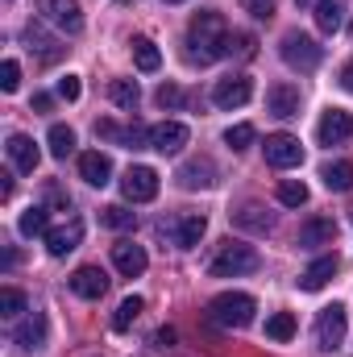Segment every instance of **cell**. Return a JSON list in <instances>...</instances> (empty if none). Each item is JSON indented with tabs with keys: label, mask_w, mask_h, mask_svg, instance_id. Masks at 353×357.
<instances>
[{
	"label": "cell",
	"mask_w": 353,
	"mask_h": 357,
	"mask_svg": "<svg viewBox=\"0 0 353 357\" xmlns=\"http://www.w3.org/2000/svg\"><path fill=\"white\" fill-rule=\"evenodd\" d=\"M33 108H38V112H50V108H54V100H50L46 91H38V96H33Z\"/></svg>",
	"instance_id": "b9f144b4"
},
{
	"label": "cell",
	"mask_w": 353,
	"mask_h": 357,
	"mask_svg": "<svg viewBox=\"0 0 353 357\" xmlns=\"http://www.w3.org/2000/svg\"><path fill=\"white\" fill-rule=\"evenodd\" d=\"M100 225H108V229H133L137 212H129L125 204H108V208H100Z\"/></svg>",
	"instance_id": "4dcf8cb0"
},
{
	"label": "cell",
	"mask_w": 353,
	"mask_h": 357,
	"mask_svg": "<svg viewBox=\"0 0 353 357\" xmlns=\"http://www.w3.org/2000/svg\"><path fill=\"white\" fill-rule=\"evenodd\" d=\"M80 178L91 183V187H104V183L112 178V158H108V154H100V150L80 154Z\"/></svg>",
	"instance_id": "ffe728a7"
},
{
	"label": "cell",
	"mask_w": 353,
	"mask_h": 357,
	"mask_svg": "<svg viewBox=\"0 0 353 357\" xmlns=\"http://www.w3.org/2000/svg\"><path fill=\"white\" fill-rule=\"evenodd\" d=\"M17 88H21V67L13 59H4L0 63V91H17Z\"/></svg>",
	"instance_id": "8d00e7d4"
},
{
	"label": "cell",
	"mask_w": 353,
	"mask_h": 357,
	"mask_svg": "<svg viewBox=\"0 0 353 357\" xmlns=\"http://www.w3.org/2000/svg\"><path fill=\"white\" fill-rule=\"evenodd\" d=\"M187 46H191L187 59L200 63V67H208L220 54H229V25H225V17L220 13H195L191 25H187Z\"/></svg>",
	"instance_id": "6da1fadb"
},
{
	"label": "cell",
	"mask_w": 353,
	"mask_h": 357,
	"mask_svg": "<svg viewBox=\"0 0 353 357\" xmlns=\"http://www.w3.org/2000/svg\"><path fill=\"white\" fill-rule=\"evenodd\" d=\"M167 4H183V0H167Z\"/></svg>",
	"instance_id": "f6af8a7d"
},
{
	"label": "cell",
	"mask_w": 353,
	"mask_h": 357,
	"mask_svg": "<svg viewBox=\"0 0 353 357\" xmlns=\"http://www.w3.org/2000/svg\"><path fill=\"white\" fill-rule=\"evenodd\" d=\"M80 241H84V220H80V216H71L67 225H59V229H50V233H46V254H50V258H67Z\"/></svg>",
	"instance_id": "8fae6325"
},
{
	"label": "cell",
	"mask_w": 353,
	"mask_h": 357,
	"mask_svg": "<svg viewBox=\"0 0 353 357\" xmlns=\"http://www.w3.org/2000/svg\"><path fill=\"white\" fill-rule=\"evenodd\" d=\"M21 312H25V295H21L17 287H4V291H0V316L13 320V316H21Z\"/></svg>",
	"instance_id": "e575fe53"
},
{
	"label": "cell",
	"mask_w": 353,
	"mask_h": 357,
	"mask_svg": "<svg viewBox=\"0 0 353 357\" xmlns=\"http://www.w3.org/2000/svg\"><path fill=\"white\" fill-rule=\"evenodd\" d=\"M80 79H75V75H63V79H59V96H63V100H67V104H71V100H80Z\"/></svg>",
	"instance_id": "ab89813d"
},
{
	"label": "cell",
	"mask_w": 353,
	"mask_h": 357,
	"mask_svg": "<svg viewBox=\"0 0 353 357\" xmlns=\"http://www.w3.org/2000/svg\"><path fill=\"white\" fill-rule=\"evenodd\" d=\"M233 225L237 229H246V233H270V216H266V208H258V204H241L237 212H233Z\"/></svg>",
	"instance_id": "603a6c76"
},
{
	"label": "cell",
	"mask_w": 353,
	"mask_h": 357,
	"mask_svg": "<svg viewBox=\"0 0 353 357\" xmlns=\"http://www.w3.org/2000/svg\"><path fill=\"white\" fill-rule=\"evenodd\" d=\"M225 146H233V150H250V146H254V125H233V129L225 133Z\"/></svg>",
	"instance_id": "d590c367"
},
{
	"label": "cell",
	"mask_w": 353,
	"mask_h": 357,
	"mask_svg": "<svg viewBox=\"0 0 353 357\" xmlns=\"http://www.w3.org/2000/svg\"><path fill=\"white\" fill-rule=\"evenodd\" d=\"M278 204H287V208H303V204H308V187H303L299 178H283V183H278Z\"/></svg>",
	"instance_id": "836d02e7"
},
{
	"label": "cell",
	"mask_w": 353,
	"mask_h": 357,
	"mask_svg": "<svg viewBox=\"0 0 353 357\" xmlns=\"http://www.w3.org/2000/svg\"><path fill=\"white\" fill-rule=\"evenodd\" d=\"M25 42H29V50H33L42 63H59V59L67 54V46L42 29V21H29V25H25Z\"/></svg>",
	"instance_id": "9a60e30c"
},
{
	"label": "cell",
	"mask_w": 353,
	"mask_h": 357,
	"mask_svg": "<svg viewBox=\"0 0 353 357\" xmlns=\"http://www.w3.org/2000/svg\"><path fill=\"white\" fill-rule=\"evenodd\" d=\"M133 63H137V71H158L163 67V54H158V46L150 42V38H133Z\"/></svg>",
	"instance_id": "484cf974"
},
{
	"label": "cell",
	"mask_w": 353,
	"mask_h": 357,
	"mask_svg": "<svg viewBox=\"0 0 353 357\" xmlns=\"http://www.w3.org/2000/svg\"><path fill=\"white\" fill-rule=\"evenodd\" d=\"M71 291H75L80 299H100V295L108 291V274L100 266H80L71 274Z\"/></svg>",
	"instance_id": "d6986e66"
},
{
	"label": "cell",
	"mask_w": 353,
	"mask_h": 357,
	"mask_svg": "<svg viewBox=\"0 0 353 357\" xmlns=\"http://www.w3.org/2000/svg\"><path fill=\"white\" fill-rule=\"evenodd\" d=\"M266 337H270V341H291V337H295V316H291V312H274V316L266 320Z\"/></svg>",
	"instance_id": "d6a6232c"
},
{
	"label": "cell",
	"mask_w": 353,
	"mask_h": 357,
	"mask_svg": "<svg viewBox=\"0 0 353 357\" xmlns=\"http://www.w3.org/2000/svg\"><path fill=\"white\" fill-rule=\"evenodd\" d=\"M316 25L320 33H337L345 25V0H316Z\"/></svg>",
	"instance_id": "cb8c5ba5"
},
{
	"label": "cell",
	"mask_w": 353,
	"mask_h": 357,
	"mask_svg": "<svg viewBox=\"0 0 353 357\" xmlns=\"http://www.w3.org/2000/svg\"><path fill=\"white\" fill-rule=\"evenodd\" d=\"M21 237H46L50 233V220H46V208H25L21 220H17Z\"/></svg>",
	"instance_id": "83f0119b"
},
{
	"label": "cell",
	"mask_w": 353,
	"mask_h": 357,
	"mask_svg": "<svg viewBox=\"0 0 353 357\" xmlns=\"http://www.w3.org/2000/svg\"><path fill=\"white\" fill-rule=\"evenodd\" d=\"M142 307H146V299H142V295L121 299V307H117V316H112V328H117V333H129V328H133V320L142 316Z\"/></svg>",
	"instance_id": "f1b7e54d"
},
{
	"label": "cell",
	"mask_w": 353,
	"mask_h": 357,
	"mask_svg": "<svg viewBox=\"0 0 353 357\" xmlns=\"http://www.w3.org/2000/svg\"><path fill=\"white\" fill-rule=\"evenodd\" d=\"M316 137H320V146H345L353 137V116L345 108H329L316 125Z\"/></svg>",
	"instance_id": "30bf717a"
},
{
	"label": "cell",
	"mask_w": 353,
	"mask_h": 357,
	"mask_svg": "<svg viewBox=\"0 0 353 357\" xmlns=\"http://www.w3.org/2000/svg\"><path fill=\"white\" fill-rule=\"evenodd\" d=\"M254 312H258V303H254V295H246V291H225V295H216V299L208 303V316H212V324H220V328H246V324L254 320Z\"/></svg>",
	"instance_id": "3957f363"
},
{
	"label": "cell",
	"mask_w": 353,
	"mask_h": 357,
	"mask_svg": "<svg viewBox=\"0 0 353 357\" xmlns=\"http://www.w3.org/2000/svg\"><path fill=\"white\" fill-rule=\"evenodd\" d=\"M108 100L117 104V108H125V112H133L137 104H142V91L133 79H112V88H108Z\"/></svg>",
	"instance_id": "4316f807"
},
{
	"label": "cell",
	"mask_w": 353,
	"mask_h": 357,
	"mask_svg": "<svg viewBox=\"0 0 353 357\" xmlns=\"http://www.w3.org/2000/svg\"><path fill=\"white\" fill-rule=\"evenodd\" d=\"M183 146H187V125H183V121H163V125L150 129V150H158V154H179Z\"/></svg>",
	"instance_id": "2e32d148"
},
{
	"label": "cell",
	"mask_w": 353,
	"mask_h": 357,
	"mask_svg": "<svg viewBox=\"0 0 353 357\" xmlns=\"http://www.w3.org/2000/svg\"><path fill=\"white\" fill-rule=\"evenodd\" d=\"M250 96H254V84H250L246 75H233V79H220V84L212 88V104L225 108V112H233V108H241Z\"/></svg>",
	"instance_id": "7c38bea8"
},
{
	"label": "cell",
	"mask_w": 353,
	"mask_h": 357,
	"mask_svg": "<svg viewBox=\"0 0 353 357\" xmlns=\"http://www.w3.org/2000/svg\"><path fill=\"white\" fill-rule=\"evenodd\" d=\"M278 54H283V63H287L291 71H316V67H320V59H324V50L316 46V38H308V33H299V29L283 33Z\"/></svg>",
	"instance_id": "277c9868"
},
{
	"label": "cell",
	"mask_w": 353,
	"mask_h": 357,
	"mask_svg": "<svg viewBox=\"0 0 353 357\" xmlns=\"http://www.w3.org/2000/svg\"><path fill=\"white\" fill-rule=\"evenodd\" d=\"M258 266H262L258 250H254V245H241V241H220V245H216V254H212V262H208V270H212L216 278L254 274Z\"/></svg>",
	"instance_id": "7a4b0ae2"
},
{
	"label": "cell",
	"mask_w": 353,
	"mask_h": 357,
	"mask_svg": "<svg viewBox=\"0 0 353 357\" xmlns=\"http://www.w3.org/2000/svg\"><path fill=\"white\" fill-rule=\"evenodd\" d=\"M112 266L121 270L125 278H137V274H146L150 258H146L142 245H133V241H117V245H112Z\"/></svg>",
	"instance_id": "e0dca14e"
},
{
	"label": "cell",
	"mask_w": 353,
	"mask_h": 357,
	"mask_svg": "<svg viewBox=\"0 0 353 357\" xmlns=\"http://www.w3.org/2000/svg\"><path fill=\"white\" fill-rule=\"evenodd\" d=\"M46 142H50V154H54V158H67V154L75 150V133H71L67 125H50Z\"/></svg>",
	"instance_id": "1f68e13d"
},
{
	"label": "cell",
	"mask_w": 353,
	"mask_h": 357,
	"mask_svg": "<svg viewBox=\"0 0 353 357\" xmlns=\"http://www.w3.org/2000/svg\"><path fill=\"white\" fill-rule=\"evenodd\" d=\"M4 178V183H0V199H8V195H13V175H0Z\"/></svg>",
	"instance_id": "ee69618b"
},
{
	"label": "cell",
	"mask_w": 353,
	"mask_h": 357,
	"mask_svg": "<svg viewBox=\"0 0 353 357\" xmlns=\"http://www.w3.org/2000/svg\"><path fill=\"white\" fill-rule=\"evenodd\" d=\"M320 178H324L329 191H350L353 187V162H329V167L320 171Z\"/></svg>",
	"instance_id": "f546056e"
},
{
	"label": "cell",
	"mask_w": 353,
	"mask_h": 357,
	"mask_svg": "<svg viewBox=\"0 0 353 357\" xmlns=\"http://www.w3.org/2000/svg\"><path fill=\"white\" fill-rule=\"evenodd\" d=\"M337 237V225H333V216H312L303 229H299V245L303 250H316V245H329Z\"/></svg>",
	"instance_id": "44dd1931"
},
{
	"label": "cell",
	"mask_w": 353,
	"mask_h": 357,
	"mask_svg": "<svg viewBox=\"0 0 353 357\" xmlns=\"http://www.w3.org/2000/svg\"><path fill=\"white\" fill-rule=\"evenodd\" d=\"M175 178L183 191H208L216 183V167H212V158H191L175 171Z\"/></svg>",
	"instance_id": "4fadbf2b"
},
{
	"label": "cell",
	"mask_w": 353,
	"mask_h": 357,
	"mask_svg": "<svg viewBox=\"0 0 353 357\" xmlns=\"http://www.w3.org/2000/svg\"><path fill=\"white\" fill-rule=\"evenodd\" d=\"M4 150H8V162H13L17 171H25V175H33V171H38V158H42V154H38L33 137H25V133H13Z\"/></svg>",
	"instance_id": "ac0fdd59"
},
{
	"label": "cell",
	"mask_w": 353,
	"mask_h": 357,
	"mask_svg": "<svg viewBox=\"0 0 353 357\" xmlns=\"http://www.w3.org/2000/svg\"><path fill=\"white\" fill-rule=\"evenodd\" d=\"M154 345H158V349H171V345H175V328H163V333L154 337Z\"/></svg>",
	"instance_id": "60d3db41"
},
{
	"label": "cell",
	"mask_w": 353,
	"mask_h": 357,
	"mask_svg": "<svg viewBox=\"0 0 353 357\" xmlns=\"http://www.w3.org/2000/svg\"><path fill=\"white\" fill-rule=\"evenodd\" d=\"M121 191H125V199H133V204H150V199L158 195V171H154V167H129L125 178H121Z\"/></svg>",
	"instance_id": "9c48e42d"
},
{
	"label": "cell",
	"mask_w": 353,
	"mask_h": 357,
	"mask_svg": "<svg viewBox=\"0 0 353 357\" xmlns=\"http://www.w3.org/2000/svg\"><path fill=\"white\" fill-rule=\"evenodd\" d=\"M333 274H337V258H333V254H329V258H316L312 266L299 274V287H303V291H320Z\"/></svg>",
	"instance_id": "d4e9b609"
},
{
	"label": "cell",
	"mask_w": 353,
	"mask_h": 357,
	"mask_svg": "<svg viewBox=\"0 0 353 357\" xmlns=\"http://www.w3.org/2000/svg\"><path fill=\"white\" fill-rule=\"evenodd\" d=\"M345 328H350L345 307H341V303L324 307V312L316 316V345H320V349H337V345L345 341Z\"/></svg>",
	"instance_id": "ba28073f"
},
{
	"label": "cell",
	"mask_w": 353,
	"mask_h": 357,
	"mask_svg": "<svg viewBox=\"0 0 353 357\" xmlns=\"http://www.w3.org/2000/svg\"><path fill=\"white\" fill-rule=\"evenodd\" d=\"M154 100H158V108H183V91H179L175 84H163Z\"/></svg>",
	"instance_id": "74e56055"
},
{
	"label": "cell",
	"mask_w": 353,
	"mask_h": 357,
	"mask_svg": "<svg viewBox=\"0 0 353 357\" xmlns=\"http://www.w3.org/2000/svg\"><path fill=\"white\" fill-rule=\"evenodd\" d=\"M262 150H266V162H270L274 171H291V167L303 162V146H299V137H291V133H270Z\"/></svg>",
	"instance_id": "52a82bcc"
},
{
	"label": "cell",
	"mask_w": 353,
	"mask_h": 357,
	"mask_svg": "<svg viewBox=\"0 0 353 357\" xmlns=\"http://www.w3.org/2000/svg\"><path fill=\"white\" fill-rule=\"evenodd\" d=\"M204 229H208V220L200 212H175V216H163L158 220V233L171 245H179V250H195L200 237H204Z\"/></svg>",
	"instance_id": "5b68a950"
},
{
	"label": "cell",
	"mask_w": 353,
	"mask_h": 357,
	"mask_svg": "<svg viewBox=\"0 0 353 357\" xmlns=\"http://www.w3.org/2000/svg\"><path fill=\"white\" fill-rule=\"evenodd\" d=\"M341 88L353 91V63H345V71H341Z\"/></svg>",
	"instance_id": "7bdbcfd3"
},
{
	"label": "cell",
	"mask_w": 353,
	"mask_h": 357,
	"mask_svg": "<svg viewBox=\"0 0 353 357\" xmlns=\"http://www.w3.org/2000/svg\"><path fill=\"white\" fill-rule=\"evenodd\" d=\"M38 13H42L46 25H54L67 38L84 33V8H80V0H38Z\"/></svg>",
	"instance_id": "8992f818"
},
{
	"label": "cell",
	"mask_w": 353,
	"mask_h": 357,
	"mask_svg": "<svg viewBox=\"0 0 353 357\" xmlns=\"http://www.w3.org/2000/svg\"><path fill=\"white\" fill-rule=\"evenodd\" d=\"M299 88L295 84H274V88L266 91V112L270 116H278V121H291V116H299Z\"/></svg>",
	"instance_id": "5bb4252c"
},
{
	"label": "cell",
	"mask_w": 353,
	"mask_h": 357,
	"mask_svg": "<svg viewBox=\"0 0 353 357\" xmlns=\"http://www.w3.org/2000/svg\"><path fill=\"white\" fill-rule=\"evenodd\" d=\"M13 341H17L25 354L42 349V345H46V316H42V312H33V316H29V320H25L17 333H13Z\"/></svg>",
	"instance_id": "7402d4cb"
},
{
	"label": "cell",
	"mask_w": 353,
	"mask_h": 357,
	"mask_svg": "<svg viewBox=\"0 0 353 357\" xmlns=\"http://www.w3.org/2000/svg\"><path fill=\"white\" fill-rule=\"evenodd\" d=\"M241 8L254 13L258 21H270V17H274V0H241Z\"/></svg>",
	"instance_id": "f35d334b"
}]
</instances>
